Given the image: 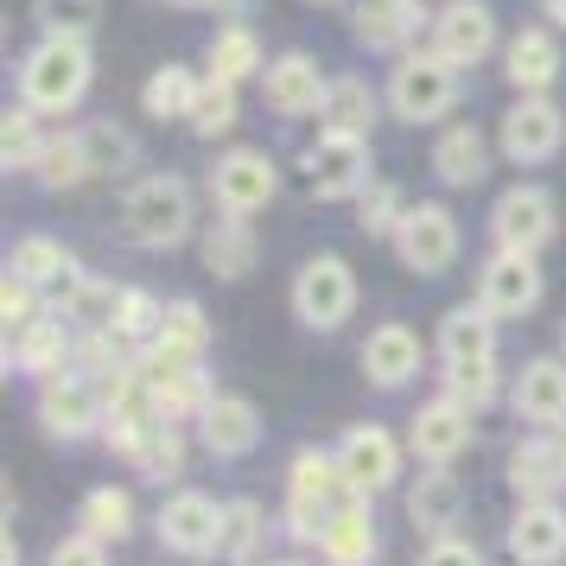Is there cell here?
<instances>
[{
	"label": "cell",
	"mask_w": 566,
	"mask_h": 566,
	"mask_svg": "<svg viewBox=\"0 0 566 566\" xmlns=\"http://www.w3.org/2000/svg\"><path fill=\"white\" fill-rule=\"evenodd\" d=\"M357 490H350V478H344V459L337 452H300V459L286 464V528L300 541H325V528H332V515L350 503Z\"/></svg>",
	"instance_id": "obj_1"
},
{
	"label": "cell",
	"mask_w": 566,
	"mask_h": 566,
	"mask_svg": "<svg viewBox=\"0 0 566 566\" xmlns=\"http://www.w3.org/2000/svg\"><path fill=\"white\" fill-rule=\"evenodd\" d=\"M122 230L140 249H179L191 235V191H185V179H166V172L140 179L128 191V205H122Z\"/></svg>",
	"instance_id": "obj_2"
},
{
	"label": "cell",
	"mask_w": 566,
	"mask_h": 566,
	"mask_svg": "<svg viewBox=\"0 0 566 566\" xmlns=\"http://www.w3.org/2000/svg\"><path fill=\"white\" fill-rule=\"evenodd\" d=\"M83 90H90V45H83V39H45V45L27 57V71H20V96H27V108H39V115L77 108Z\"/></svg>",
	"instance_id": "obj_3"
},
{
	"label": "cell",
	"mask_w": 566,
	"mask_h": 566,
	"mask_svg": "<svg viewBox=\"0 0 566 566\" xmlns=\"http://www.w3.org/2000/svg\"><path fill=\"white\" fill-rule=\"evenodd\" d=\"M459 103V64H446L439 52H408L388 77V108L401 122H439Z\"/></svg>",
	"instance_id": "obj_4"
},
{
	"label": "cell",
	"mask_w": 566,
	"mask_h": 566,
	"mask_svg": "<svg viewBox=\"0 0 566 566\" xmlns=\"http://www.w3.org/2000/svg\"><path fill=\"white\" fill-rule=\"evenodd\" d=\"M293 312L306 332H337L350 312H357V274L337 255H312L300 274H293Z\"/></svg>",
	"instance_id": "obj_5"
},
{
	"label": "cell",
	"mask_w": 566,
	"mask_h": 566,
	"mask_svg": "<svg viewBox=\"0 0 566 566\" xmlns=\"http://www.w3.org/2000/svg\"><path fill=\"white\" fill-rule=\"evenodd\" d=\"M39 427L52 439H90L96 427H108V395L83 369H64L39 388Z\"/></svg>",
	"instance_id": "obj_6"
},
{
	"label": "cell",
	"mask_w": 566,
	"mask_h": 566,
	"mask_svg": "<svg viewBox=\"0 0 566 566\" xmlns=\"http://www.w3.org/2000/svg\"><path fill=\"white\" fill-rule=\"evenodd\" d=\"M223 515H230V503H217L205 490H179V496H166V510H159V547H172L185 560L223 554Z\"/></svg>",
	"instance_id": "obj_7"
},
{
	"label": "cell",
	"mask_w": 566,
	"mask_h": 566,
	"mask_svg": "<svg viewBox=\"0 0 566 566\" xmlns=\"http://www.w3.org/2000/svg\"><path fill=\"white\" fill-rule=\"evenodd\" d=\"M395 255L408 274H446L459 261V223L446 205H408L401 230H395Z\"/></svg>",
	"instance_id": "obj_8"
},
{
	"label": "cell",
	"mask_w": 566,
	"mask_h": 566,
	"mask_svg": "<svg viewBox=\"0 0 566 566\" xmlns=\"http://www.w3.org/2000/svg\"><path fill=\"white\" fill-rule=\"evenodd\" d=\"M490 235H496V249H515V255H535L554 242V198L535 191V185H515L496 198L490 210Z\"/></svg>",
	"instance_id": "obj_9"
},
{
	"label": "cell",
	"mask_w": 566,
	"mask_h": 566,
	"mask_svg": "<svg viewBox=\"0 0 566 566\" xmlns=\"http://www.w3.org/2000/svg\"><path fill=\"white\" fill-rule=\"evenodd\" d=\"M205 344H210V318L198 312V300H172V306H166V318H159L154 344H147V357H140V369H147V376L198 369Z\"/></svg>",
	"instance_id": "obj_10"
},
{
	"label": "cell",
	"mask_w": 566,
	"mask_h": 566,
	"mask_svg": "<svg viewBox=\"0 0 566 566\" xmlns=\"http://www.w3.org/2000/svg\"><path fill=\"white\" fill-rule=\"evenodd\" d=\"M478 306L490 318H528L541 306V268L535 255H515L496 249V261H484V281H478Z\"/></svg>",
	"instance_id": "obj_11"
},
{
	"label": "cell",
	"mask_w": 566,
	"mask_h": 566,
	"mask_svg": "<svg viewBox=\"0 0 566 566\" xmlns=\"http://www.w3.org/2000/svg\"><path fill=\"white\" fill-rule=\"evenodd\" d=\"M306 179L318 198H363L369 191V147L357 134H318L306 154Z\"/></svg>",
	"instance_id": "obj_12"
},
{
	"label": "cell",
	"mask_w": 566,
	"mask_h": 566,
	"mask_svg": "<svg viewBox=\"0 0 566 566\" xmlns=\"http://www.w3.org/2000/svg\"><path fill=\"white\" fill-rule=\"evenodd\" d=\"M274 159L255 154V147H235V154L217 159V172H210V198L230 210V217H255L268 198H274Z\"/></svg>",
	"instance_id": "obj_13"
},
{
	"label": "cell",
	"mask_w": 566,
	"mask_h": 566,
	"mask_svg": "<svg viewBox=\"0 0 566 566\" xmlns=\"http://www.w3.org/2000/svg\"><path fill=\"white\" fill-rule=\"evenodd\" d=\"M560 140H566V122H560V108L547 103V96H522V103L503 115V159H515V166L554 159Z\"/></svg>",
	"instance_id": "obj_14"
},
{
	"label": "cell",
	"mask_w": 566,
	"mask_h": 566,
	"mask_svg": "<svg viewBox=\"0 0 566 566\" xmlns=\"http://www.w3.org/2000/svg\"><path fill=\"white\" fill-rule=\"evenodd\" d=\"M510 408L522 413V427H535V433L566 427V357L522 363V376H515V388H510Z\"/></svg>",
	"instance_id": "obj_15"
},
{
	"label": "cell",
	"mask_w": 566,
	"mask_h": 566,
	"mask_svg": "<svg viewBox=\"0 0 566 566\" xmlns=\"http://www.w3.org/2000/svg\"><path fill=\"white\" fill-rule=\"evenodd\" d=\"M337 459H344V478H350L357 496H376V490H388L401 478V446H395L388 427H350Z\"/></svg>",
	"instance_id": "obj_16"
},
{
	"label": "cell",
	"mask_w": 566,
	"mask_h": 566,
	"mask_svg": "<svg viewBox=\"0 0 566 566\" xmlns=\"http://www.w3.org/2000/svg\"><path fill=\"white\" fill-rule=\"evenodd\" d=\"M471 413L478 408H464V401H452V395L427 401V408L413 413V427H408L413 459L420 464H452L464 446H471Z\"/></svg>",
	"instance_id": "obj_17"
},
{
	"label": "cell",
	"mask_w": 566,
	"mask_h": 566,
	"mask_svg": "<svg viewBox=\"0 0 566 566\" xmlns=\"http://www.w3.org/2000/svg\"><path fill=\"white\" fill-rule=\"evenodd\" d=\"M261 90H268V108H274V115H318L332 83H325V71H318V57L286 52V57H274V64H268Z\"/></svg>",
	"instance_id": "obj_18"
},
{
	"label": "cell",
	"mask_w": 566,
	"mask_h": 566,
	"mask_svg": "<svg viewBox=\"0 0 566 566\" xmlns=\"http://www.w3.org/2000/svg\"><path fill=\"white\" fill-rule=\"evenodd\" d=\"M490 45H496V20H490L484 0H452L446 13H439L433 27V52L446 57V64H478V57H490Z\"/></svg>",
	"instance_id": "obj_19"
},
{
	"label": "cell",
	"mask_w": 566,
	"mask_h": 566,
	"mask_svg": "<svg viewBox=\"0 0 566 566\" xmlns=\"http://www.w3.org/2000/svg\"><path fill=\"white\" fill-rule=\"evenodd\" d=\"M515 566H560L566 560V510L560 503H522L510 522Z\"/></svg>",
	"instance_id": "obj_20"
},
{
	"label": "cell",
	"mask_w": 566,
	"mask_h": 566,
	"mask_svg": "<svg viewBox=\"0 0 566 566\" xmlns=\"http://www.w3.org/2000/svg\"><path fill=\"white\" fill-rule=\"evenodd\" d=\"M198 439H205V452H217V459H249V452L261 446L255 401H242V395H217V401L198 413Z\"/></svg>",
	"instance_id": "obj_21"
},
{
	"label": "cell",
	"mask_w": 566,
	"mask_h": 566,
	"mask_svg": "<svg viewBox=\"0 0 566 566\" xmlns=\"http://www.w3.org/2000/svg\"><path fill=\"white\" fill-rule=\"evenodd\" d=\"M459 510H464L459 478H452L446 464H427V471H420V484L408 490V522H413V535L446 541V535H452V522H459Z\"/></svg>",
	"instance_id": "obj_22"
},
{
	"label": "cell",
	"mask_w": 566,
	"mask_h": 566,
	"mask_svg": "<svg viewBox=\"0 0 566 566\" xmlns=\"http://www.w3.org/2000/svg\"><path fill=\"white\" fill-rule=\"evenodd\" d=\"M363 376L376 388H408L420 376V337L408 325H376L363 337Z\"/></svg>",
	"instance_id": "obj_23"
},
{
	"label": "cell",
	"mask_w": 566,
	"mask_h": 566,
	"mask_svg": "<svg viewBox=\"0 0 566 566\" xmlns=\"http://www.w3.org/2000/svg\"><path fill=\"white\" fill-rule=\"evenodd\" d=\"M7 261H13L7 274H13V281H27L32 293H57V286L71 293V286H77V261H71V249H64L57 235H20Z\"/></svg>",
	"instance_id": "obj_24"
},
{
	"label": "cell",
	"mask_w": 566,
	"mask_h": 566,
	"mask_svg": "<svg viewBox=\"0 0 566 566\" xmlns=\"http://www.w3.org/2000/svg\"><path fill=\"white\" fill-rule=\"evenodd\" d=\"M510 484L522 503H554V490L566 484V452L560 439H522L510 452Z\"/></svg>",
	"instance_id": "obj_25"
},
{
	"label": "cell",
	"mask_w": 566,
	"mask_h": 566,
	"mask_svg": "<svg viewBox=\"0 0 566 566\" xmlns=\"http://www.w3.org/2000/svg\"><path fill=\"white\" fill-rule=\"evenodd\" d=\"M439 357H446V369H459V363H496V318L484 306H452L439 318Z\"/></svg>",
	"instance_id": "obj_26"
},
{
	"label": "cell",
	"mask_w": 566,
	"mask_h": 566,
	"mask_svg": "<svg viewBox=\"0 0 566 566\" xmlns=\"http://www.w3.org/2000/svg\"><path fill=\"white\" fill-rule=\"evenodd\" d=\"M318 554H325V566H369L376 560V515H369V496H350V503L332 515Z\"/></svg>",
	"instance_id": "obj_27"
},
{
	"label": "cell",
	"mask_w": 566,
	"mask_h": 566,
	"mask_svg": "<svg viewBox=\"0 0 566 566\" xmlns=\"http://www.w3.org/2000/svg\"><path fill=\"white\" fill-rule=\"evenodd\" d=\"M77 357V344H71V332L64 325H52V318H39L32 332H20V337H7V363L13 369H27V376H64V363Z\"/></svg>",
	"instance_id": "obj_28"
},
{
	"label": "cell",
	"mask_w": 566,
	"mask_h": 566,
	"mask_svg": "<svg viewBox=\"0 0 566 566\" xmlns=\"http://www.w3.org/2000/svg\"><path fill=\"white\" fill-rule=\"evenodd\" d=\"M503 71H510V83L522 90V96H541L547 83L560 77V45H554V32H515L510 39V57H503Z\"/></svg>",
	"instance_id": "obj_29"
},
{
	"label": "cell",
	"mask_w": 566,
	"mask_h": 566,
	"mask_svg": "<svg viewBox=\"0 0 566 566\" xmlns=\"http://www.w3.org/2000/svg\"><path fill=\"white\" fill-rule=\"evenodd\" d=\"M205 268L223 274V281H242V274L255 268V230H249V217L217 210V223H210V235H205Z\"/></svg>",
	"instance_id": "obj_30"
},
{
	"label": "cell",
	"mask_w": 566,
	"mask_h": 566,
	"mask_svg": "<svg viewBox=\"0 0 566 566\" xmlns=\"http://www.w3.org/2000/svg\"><path fill=\"white\" fill-rule=\"evenodd\" d=\"M318 122H325V134H369V122H376V90L363 77H337L332 90H325V108H318Z\"/></svg>",
	"instance_id": "obj_31"
},
{
	"label": "cell",
	"mask_w": 566,
	"mask_h": 566,
	"mask_svg": "<svg viewBox=\"0 0 566 566\" xmlns=\"http://www.w3.org/2000/svg\"><path fill=\"white\" fill-rule=\"evenodd\" d=\"M77 528L83 535H96L108 547V541H128L134 535V496L115 484H96L90 496L77 503Z\"/></svg>",
	"instance_id": "obj_32"
},
{
	"label": "cell",
	"mask_w": 566,
	"mask_h": 566,
	"mask_svg": "<svg viewBox=\"0 0 566 566\" xmlns=\"http://www.w3.org/2000/svg\"><path fill=\"white\" fill-rule=\"evenodd\" d=\"M484 134L471 128V122H459V128H446L439 134V147H433V172L446 185H478L484 179Z\"/></svg>",
	"instance_id": "obj_33"
},
{
	"label": "cell",
	"mask_w": 566,
	"mask_h": 566,
	"mask_svg": "<svg viewBox=\"0 0 566 566\" xmlns=\"http://www.w3.org/2000/svg\"><path fill=\"white\" fill-rule=\"evenodd\" d=\"M420 27V0H363L357 7V39L363 45H408V32Z\"/></svg>",
	"instance_id": "obj_34"
},
{
	"label": "cell",
	"mask_w": 566,
	"mask_h": 566,
	"mask_svg": "<svg viewBox=\"0 0 566 566\" xmlns=\"http://www.w3.org/2000/svg\"><path fill=\"white\" fill-rule=\"evenodd\" d=\"M198 90H205V83L191 77V71L166 64V71H154V77H147L140 103H147V115H154V122H191V108H198Z\"/></svg>",
	"instance_id": "obj_35"
},
{
	"label": "cell",
	"mask_w": 566,
	"mask_h": 566,
	"mask_svg": "<svg viewBox=\"0 0 566 566\" xmlns=\"http://www.w3.org/2000/svg\"><path fill=\"white\" fill-rule=\"evenodd\" d=\"M128 459H134V471H140V478L166 484V478H179V471H185V433H179V427H166V420H154Z\"/></svg>",
	"instance_id": "obj_36"
},
{
	"label": "cell",
	"mask_w": 566,
	"mask_h": 566,
	"mask_svg": "<svg viewBox=\"0 0 566 566\" xmlns=\"http://www.w3.org/2000/svg\"><path fill=\"white\" fill-rule=\"evenodd\" d=\"M32 172L45 191H64V185H83L96 166H90V147H83V134H64V140H45V154L32 159Z\"/></svg>",
	"instance_id": "obj_37"
},
{
	"label": "cell",
	"mask_w": 566,
	"mask_h": 566,
	"mask_svg": "<svg viewBox=\"0 0 566 566\" xmlns=\"http://www.w3.org/2000/svg\"><path fill=\"white\" fill-rule=\"evenodd\" d=\"M159 318H166V306H159L147 286H122V300H115V318H108V332L122 337V344H154Z\"/></svg>",
	"instance_id": "obj_38"
},
{
	"label": "cell",
	"mask_w": 566,
	"mask_h": 566,
	"mask_svg": "<svg viewBox=\"0 0 566 566\" xmlns=\"http://www.w3.org/2000/svg\"><path fill=\"white\" fill-rule=\"evenodd\" d=\"M261 535H268V515H261V503L235 496L230 515H223V560H230V566H255Z\"/></svg>",
	"instance_id": "obj_39"
},
{
	"label": "cell",
	"mask_w": 566,
	"mask_h": 566,
	"mask_svg": "<svg viewBox=\"0 0 566 566\" xmlns=\"http://www.w3.org/2000/svg\"><path fill=\"white\" fill-rule=\"evenodd\" d=\"M255 64H261V45H255L249 27H223L217 39H210V77L217 83H242Z\"/></svg>",
	"instance_id": "obj_40"
},
{
	"label": "cell",
	"mask_w": 566,
	"mask_h": 566,
	"mask_svg": "<svg viewBox=\"0 0 566 566\" xmlns=\"http://www.w3.org/2000/svg\"><path fill=\"white\" fill-rule=\"evenodd\" d=\"M32 115H39V108H7V122H0V159H7V172H13V166L32 172V159L45 154V140L32 134Z\"/></svg>",
	"instance_id": "obj_41"
},
{
	"label": "cell",
	"mask_w": 566,
	"mask_h": 566,
	"mask_svg": "<svg viewBox=\"0 0 566 566\" xmlns=\"http://www.w3.org/2000/svg\"><path fill=\"white\" fill-rule=\"evenodd\" d=\"M191 128L205 134V140H217V134H230V128H235V83H217V77H210L205 90H198Z\"/></svg>",
	"instance_id": "obj_42"
},
{
	"label": "cell",
	"mask_w": 566,
	"mask_h": 566,
	"mask_svg": "<svg viewBox=\"0 0 566 566\" xmlns=\"http://www.w3.org/2000/svg\"><path fill=\"white\" fill-rule=\"evenodd\" d=\"M39 27H45V39H90L96 0H39Z\"/></svg>",
	"instance_id": "obj_43"
},
{
	"label": "cell",
	"mask_w": 566,
	"mask_h": 566,
	"mask_svg": "<svg viewBox=\"0 0 566 566\" xmlns=\"http://www.w3.org/2000/svg\"><path fill=\"white\" fill-rule=\"evenodd\" d=\"M401 217H408V205L395 198V185H369V191L357 198V230L363 235H395Z\"/></svg>",
	"instance_id": "obj_44"
},
{
	"label": "cell",
	"mask_w": 566,
	"mask_h": 566,
	"mask_svg": "<svg viewBox=\"0 0 566 566\" xmlns=\"http://www.w3.org/2000/svg\"><path fill=\"white\" fill-rule=\"evenodd\" d=\"M83 147H90V166H96V172H122V166L134 159V140L115 128V122H96V128H83Z\"/></svg>",
	"instance_id": "obj_45"
},
{
	"label": "cell",
	"mask_w": 566,
	"mask_h": 566,
	"mask_svg": "<svg viewBox=\"0 0 566 566\" xmlns=\"http://www.w3.org/2000/svg\"><path fill=\"white\" fill-rule=\"evenodd\" d=\"M115 300H122L115 286H103V281H77L71 293H64V312H71V318H83V325H103V332H108V318H115Z\"/></svg>",
	"instance_id": "obj_46"
},
{
	"label": "cell",
	"mask_w": 566,
	"mask_h": 566,
	"mask_svg": "<svg viewBox=\"0 0 566 566\" xmlns=\"http://www.w3.org/2000/svg\"><path fill=\"white\" fill-rule=\"evenodd\" d=\"M446 395L464 401V408H484L490 395H496V363H459V369H446Z\"/></svg>",
	"instance_id": "obj_47"
},
{
	"label": "cell",
	"mask_w": 566,
	"mask_h": 566,
	"mask_svg": "<svg viewBox=\"0 0 566 566\" xmlns=\"http://www.w3.org/2000/svg\"><path fill=\"white\" fill-rule=\"evenodd\" d=\"M0 318H7V337L32 332V325H39V293H32L27 281L7 274V286H0Z\"/></svg>",
	"instance_id": "obj_48"
},
{
	"label": "cell",
	"mask_w": 566,
	"mask_h": 566,
	"mask_svg": "<svg viewBox=\"0 0 566 566\" xmlns=\"http://www.w3.org/2000/svg\"><path fill=\"white\" fill-rule=\"evenodd\" d=\"M52 566H108V547L96 535H83V528H77V535H64L52 547Z\"/></svg>",
	"instance_id": "obj_49"
},
{
	"label": "cell",
	"mask_w": 566,
	"mask_h": 566,
	"mask_svg": "<svg viewBox=\"0 0 566 566\" xmlns=\"http://www.w3.org/2000/svg\"><path fill=\"white\" fill-rule=\"evenodd\" d=\"M420 566H484V554H478V541L446 535V541H427V554H420Z\"/></svg>",
	"instance_id": "obj_50"
},
{
	"label": "cell",
	"mask_w": 566,
	"mask_h": 566,
	"mask_svg": "<svg viewBox=\"0 0 566 566\" xmlns=\"http://www.w3.org/2000/svg\"><path fill=\"white\" fill-rule=\"evenodd\" d=\"M547 20H554V27H566V0H547Z\"/></svg>",
	"instance_id": "obj_51"
},
{
	"label": "cell",
	"mask_w": 566,
	"mask_h": 566,
	"mask_svg": "<svg viewBox=\"0 0 566 566\" xmlns=\"http://www.w3.org/2000/svg\"><path fill=\"white\" fill-rule=\"evenodd\" d=\"M172 7H217V0H172Z\"/></svg>",
	"instance_id": "obj_52"
},
{
	"label": "cell",
	"mask_w": 566,
	"mask_h": 566,
	"mask_svg": "<svg viewBox=\"0 0 566 566\" xmlns=\"http://www.w3.org/2000/svg\"><path fill=\"white\" fill-rule=\"evenodd\" d=\"M560 357H566V318H560Z\"/></svg>",
	"instance_id": "obj_53"
},
{
	"label": "cell",
	"mask_w": 566,
	"mask_h": 566,
	"mask_svg": "<svg viewBox=\"0 0 566 566\" xmlns=\"http://www.w3.org/2000/svg\"><path fill=\"white\" fill-rule=\"evenodd\" d=\"M268 566H300V560H268Z\"/></svg>",
	"instance_id": "obj_54"
},
{
	"label": "cell",
	"mask_w": 566,
	"mask_h": 566,
	"mask_svg": "<svg viewBox=\"0 0 566 566\" xmlns=\"http://www.w3.org/2000/svg\"><path fill=\"white\" fill-rule=\"evenodd\" d=\"M318 7H337V0H318Z\"/></svg>",
	"instance_id": "obj_55"
}]
</instances>
